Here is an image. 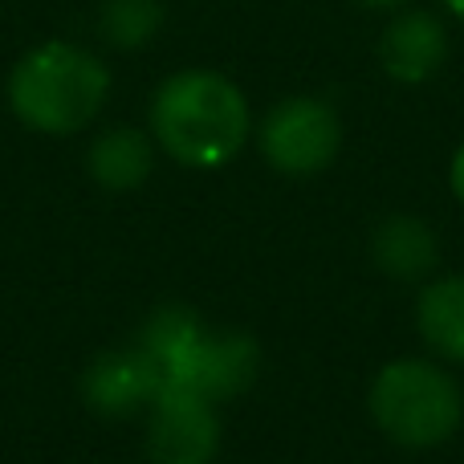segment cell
<instances>
[{
	"label": "cell",
	"mask_w": 464,
	"mask_h": 464,
	"mask_svg": "<svg viewBox=\"0 0 464 464\" xmlns=\"http://www.w3.org/2000/svg\"><path fill=\"white\" fill-rule=\"evenodd\" d=\"M367 8H395V5H408V0H359Z\"/></svg>",
	"instance_id": "5bb4252c"
},
{
	"label": "cell",
	"mask_w": 464,
	"mask_h": 464,
	"mask_svg": "<svg viewBox=\"0 0 464 464\" xmlns=\"http://www.w3.org/2000/svg\"><path fill=\"white\" fill-rule=\"evenodd\" d=\"M160 392H163V375L143 346L102 354L82 375V395L102 416H130L143 403L160 400Z\"/></svg>",
	"instance_id": "52a82bcc"
},
{
	"label": "cell",
	"mask_w": 464,
	"mask_h": 464,
	"mask_svg": "<svg viewBox=\"0 0 464 464\" xmlns=\"http://www.w3.org/2000/svg\"><path fill=\"white\" fill-rule=\"evenodd\" d=\"M420 334L444 359L464 362V277H440L420 294Z\"/></svg>",
	"instance_id": "8fae6325"
},
{
	"label": "cell",
	"mask_w": 464,
	"mask_h": 464,
	"mask_svg": "<svg viewBox=\"0 0 464 464\" xmlns=\"http://www.w3.org/2000/svg\"><path fill=\"white\" fill-rule=\"evenodd\" d=\"M371 416L403 449H436L460 428L464 400L449 371L428 359H395L371 383Z\"/></svg>",
	"instance_id": "277c9868"
},
{
	"label": "cell",
	"mask_w": 464,
	"mask_h": 464,
	"mask_svg": "<svg viewBox=\"0 0 464 464\" xmlns=\"http://www.w3.org/2000/svg\"><path fill=\"white\" fill-rule=\"evenodd\" d=\"M111 94V70L73 41L29 49L8 73V106L37 135H73L90 127Z\"/></svg>",
	"instance_id": "7a4b0ae2"
},
{
	"label": "cell",
	"mask_w": 464,
	"mask_h": 464,
	"mask_svg": "<svg viewBox=\"0 0 464 464\" xmlns=\"http://www.w3.org/2000/svg\"><path fill=\"white\" fill-rule=\"evenodd\" d=\"M139 346L160 367L163 392H192L204 400L245 392L261 362V351L248 334H217L184 305H163L147 322Z\"/></svg>",
	"instance_id": "3957f363"
},
{
	"label": "cell",
	"mask_w": 464,
	"mask_h": 464,
	"mask_svg": "<svg viewBox=\"0 0 464 464\" xmlns=\"http://www.w3.org/2000/svg\"><path fill=\"white\" fill-rule=\"evenodd\" d=\"M98 24H102L106 41H114L119 49H135L160 33L163 5L160 0H102Z\"/></svg>",
	"instance_id": "7c38bea8"
},
{
	"label": "cell",
	"mask_w": 464,
	"mask_h": 464,
	"mask_svg": "<svg viewBox=\"0 0 464 464\" xmlns=\"http://www.w3.org/2000/svg\"><path fill=\"white\" fill-rule=\"evenodd\" d=\"M371 248H375L379 269L400 281L424 277L436 265V237H432V228L416 217H387L383 225L375 228Z\"/></svg>",
	"instance_id": "30bf717a"
},
{
	"label": "cell",
	"mask_w": 464,
	"mask_h": 464,
	"mask_svg": "<svg viewBox=\"0 0 464 464\" xmlns=\"http://www.w3.org/2000/svg\"><path fill=\"white\" fill-rule=\"evenodd\" d=\"M147 449L155 464H212L220 444V420L212 400L192 392H163L151 403Z\"/></svg>",
	"instance_id": "8992f818"
},
{
	"label": "cell",
	"mask_w": 464,
	"mask_h": 464,
	"mask_svg": "<svg viewBox=\"0 0 464 464\" xmlns=\"http://www.w3.org/2000/svg\"><path fill=\"white\" fill-rule=\"evenodd\" d=\"M151 127L176 163L225 168L248 139V102L225 73L179 70L155 90Z\"/></svg>",
	"instance_id": "6da1fadb"
},
{
	"label": "cell",
	"mask_w": 464,
	"mask_h": 464,
	"mask_svg": "<svg viewBox=\"0 0 464 464\" xmlns=\"http://www.w3.org/2000/svg\"><path fill=\"white\" fill-rule=\"evenodd\" d=\"M449 184H452V196L464 204V147L452 155V168H449Z\"/></svg>",
	"instance_id": "4fadbf2b"
},
{
	"label": "cell",
	"mask_w": 464,
	"mask_h": 464,
	"mask_svg": "<svg viewBox=\"0 0 464 464\" xmlns=\"http://www.w3.org/2000/svg\"><path fill=\"white\" fill-rule=\"evenodd\" d=\"M86 163H90V176L102 188H111V192H130V188H139L151 176L155 151H151V143H147V135H139V130H130V127H114L94 139Z\"/></svg>",
	"instance_id": "9c48e42d"
},
{
	"label": "cell",
	"mask_w": 464,
	"mask_h": 464,
	"mask_svg": "<svg viewBox=\"0 0 464 464\" xmlns=\"http://www.w3.org/2000/svg\"><path fill=\"white\" fill-rule=\"evenodd\" d=\"M343 143V127L330 102L310 94H294L265 114L261 155L285 176H318L330 168Z\"/></svg>",
	"instance_id": "5b68a950"
},
{
	"label": "cell",
	"mask_w": 464,
	"mask_h": 464,
	"mask_svg": "<svg viewBox=\"0 0 464 464\" xmlns=\"http://www.w3.org/2000/svg\"><path fill=\"white\" fill-rule=\"evenodd\" d=\"M444 8H449L457 21H464V0H444Z\"/></svg>",
	"instance_id": "9a60e30c"
},
{
	"label": "cell",
	"mask_w": 464,
	"mask_h": 464,
	"mask_svg": "<svg viewBox=\"0 0 464 464\" xmlns=\"http://www.w3.org/2000/svg\"><path fill=\"white\" fill-rule=\"evenodd\" d=\"M449 57V33L432 13H403L387 24L383 41H379V62L383 73L403 86H420L428 82Z\"/></svg>",
	"instance_id": "ba28073f"
}]
</instances>
